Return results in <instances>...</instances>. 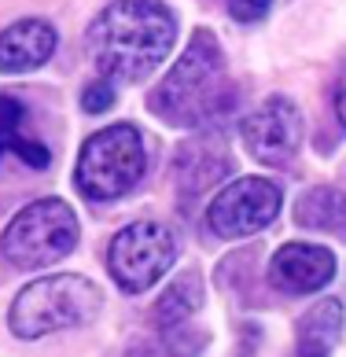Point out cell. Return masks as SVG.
Masks as SVG:
<instances>
[{
  "label": "cell",
  "instance_id": "cell-14",
  "mask_svg": "<svg viewBox=\"0 0 346 357\" xmlns=\"http://www.w3.org/2000/svg\"><path fill=\"white\" fill-rule=\"evenodd\" d=\"M206 335L195 332L188 324H158V332H151L144 342L133 347V357H199Z\"/></svg>",
  "mask_w": 346,
  "mask_h": 357
},
{
  "label": "cell",
  "instance_id": "cell-2",
  "mask_svg": "<svg viewBox=\"0 0 346 357\" xmlns=\"http://www.w3.org/2000/svg\"><path fill=\"white\" fill-rule=\"evenodd\" d=\"M232 107L225 52L210 30H199L151 96V111L170 126H203Z\"/></svg>",
  "mask_w": 346,
  "mask_h": 357
},
{
  "label": "cell",
  "instance_id": "cell-9",
  "mask_svg": "<svg viewBox=\"0 0 346 357\" xmlns=\"http://www.w3.org/2000/svg\"><path fill=\"white\" fill-rule=\"evenodd\" d=\"M269 276L287 295H313V291L331 284V276H336V255L317 243H284L273 255Z\"/></svg>",
  "mask_w": 346,
  "mask_h": 357
},
{
  "label": "cell",
  "instance_id": "cell-4",
  "mask_svg": "<svg viewBox=\"0 0 346 357\" xmlns=\"http://www.w3.org/2000/svg\"><path fill=\"white\" fill-rule=\"evenodd\" d=\"M148 169V151L137 126H107L92 133L77 155V192L92 203H107L133 192Z\"/></svg>",
  "mask_w": 346,
  "mask_h": 357
},
{
  "label": "cell",
  "instance_id": "cell-17",
  "mask_svg": "<svg viewBox=\"0 0 346 357\" xmlns=\"http://www.w3.org/2000/svg\"><path fill=\"white\" fill-rule=\"evenodd\" d=\"M114 100H118V89H114V82H107V77L85 85V92H82V107L89 114H103L107 107H114Z\"/></svg>",
  "mask_w": 346,
  "mask_h": 357
},
{
  "label": "cell",
  "instance_id": "cell-15",
  "mask_svg": "<svg viewBox=\"0 0 346 357\" xmlns=\"http://www.w3.org/2000/svg\"><path fill=\"white\" fill-rule=\"evenodd\" d=\"M203 306V276L199 273H181L155 302V321L158 324H181L195 317V310Z\"/></svg>",
  "mask_w": 346,
  "mask_h": 357
},
{
  "label": "cell",
  "instance_id": "cell-18",
  "mask_svg": "<svg viewBox=\"0 0 346 357\" xmlns=\"http://www.w3.org/2000/svg\"><path fill=\"white\" fill-rule=\"evenodd\" d=\"M273 0H229V15L236 22H258L269 15Z\"/></svg>",
  "mask_w": 346,
  "mask_h": 357
},
{
  "label": "cell",
  "instance_id": "cell-13",
  "mask_svg": "<svg viewBox=\"0 0 346 357\" xmlns=\"http://www.w3.org/2000/svg\"><path fill=\"white\" fill-rule=\"evenodd\" d=\"M295 221L302 229L313 232H331V236H346V195L339 188H310L295 203Z\"/></svg>",
  "mask_w": 346,
  "mask_h": 357
},
{
  "label": "cell",
  "instance_id": "cell-3",
  "mask_svg": "<svg viewBox=\"0 0 346 357\" xmlns=\"http://www.w3.org/2000/svg\"><path fill=\"white\" fill-rule=\"evenodd\" d=\"M100 306H103V295L92 280L74 273H56L19 291L15 302H11L8 324L19 339H41L48 332L96 321Z\"/></svg>",
  "mask_w": 346,
  "mask_h": 357
},
{
  "label": "cell",
  "instance_id": "cell-6",
  "mask_svg": "<svg viewBox=\"0 0 346 357\" xmlns=\"http://www.w3.org/2000/svg\"><path fill=\"white\" fill-rule=\"evenodd\" d=\"M177 261V240L158 221H133L114 232L107 247V269L126 295L148 291L158 276H166Z\"/></svg>",
  "mask_w": 346,
  "mask_h": 357
},
{
  "label": "cell",
  "instance_id": "cell-20",
  "mask_svg": "<svg viewBox=\"0 0 346 357\" xmlns=\"http://www.w3.org/2000/svg\"><path fill=\"white\" fill-rule=\"evenodd\" d=\"M336 114H339V122L346 126V82H343L339 92H336Z\"/></svg>",
  "mask_w": 346,
  "mask_h": 357
},
{
  "label": "cell",
  "instance_id": "cell-16",
  "mask_svg": "<svg viewBox=\"0 0 346 357\" xmlns=\"http://www.w3.org/2000/svg\"><path fill=\"white\" fill-rule=\"evenodd\" d=\"M22 122H26L22 103L15 96H0V155L22 140Z\"/></svg>",
  "mask_w": 346,
  "mask_h": 357
},
{
  "label": "cell",
  "instance_id": "cell-19",
  "mask_svg": "<svg viewBox=\"0 0 346 357\" xmlns=\"http://www.w3.org/2000/svg\"><path fill=\"white\" fill-rule=\"evenodd\" d=\"M15 155L22 158L26 166H33V169H45V166L52 162V155H48L45 144H41V140H26V137L15 144Z\"/></svg>",
  "mask_w": 346,
  "mask_h": 357
},
{
  "label": "cell",
  "instance_id": "cell-7",
  "mask_svg": "<svg viewBox=\"0 0 346 357\" xmlns=\"http://www.w3.org/2000/svg\"><path fill=\"white\" fill-rule=\"evenodd\" d=\"M276 214H280V188L265 177H239L218 192L206 210V225L221 240H243L273 225Z\"/></svg>",
  "mask_w": 346,
  "mask_h": 357
},
{
  "label": "cell",
  "instance_id": "cell-1",
  "mask_svg": "<svg viewBox=\"0 0 346 357\" xmlns=\"http://www.w3.org/2000/svg\"><path fill=\"white\" fill-rule=\"evenodd\" d=\"M177 19L163 0H114L85 33L89 59L107 82H144L170 56Z\"/></svg>",
  "mask_w": 346,
  "mask_h": 357
},
{
  "label": "cell",
  "instance_id": "cell-10",
  "mask_svg": "<svg viewBox=\"0 0 346 357\" xmlns=\"http://www.w3.org/2000/svg\"><path fill=\"white\" fill-rule=\"evenodd\" d=\"M56 45H59V33L52 22L45 19L11 22L0 33V74H30L37 67H45Z\"/></svg>",
  "mask_w": 346,
  "mask_h": 357
},
{
  "label": "cell",
  "instance_id": "cell-5",
  "mask_svg": "<svg viewBox=\"0 0 346 357\" xmlns=\"http://www.w3.org/2000/svg\"><path fill=\"white\" fill-rule=\"evenodd\" d=\"M77 247V218L63 199H37L8 221L0 250L19 269L56 266Z\"/></svg>",
  "mask_w": 346,
  "mask_h": 357
},
{
  "label": "cell",
  "instance_id": "cell-12",
  "mask_svg": "<svg viewBox=\"0 0 346 357\" xmlns=\"http://www.w3.org/2000/svg\"><path fill=\"white\" fill-rule=\"evenodd\" d=\"M339 335H343V306L336 298H321L299 321L295 357H331Z\"/></svg>",
  "mask_w": 346,
  "mask_h": 357
},
{
  "label": "cell",
  "instance_id": "cell-8",
  "mask_svg": "<svg viewBox=\"0 0 346 357\" xmlns=\"http://www.w3.org/2000/svg\"><path fill=\"white\" fill-rule=\"evenodd\" d=\"M243 144L262 166H284L295 158L302 144V114L291 100L273 96L243 118Z\"/></svg>",
  "mask_w": 346,
  "mask_h": 357
},
{
  "label": "cell",
  "instance_id": "cell-11",
  "mask_svg": "<svg viewBox=\"0 0 346 357\" xmlns=\"http://www.w3.org/2000/svg\"><path fill=\"white\" fill-rule=\"evenodd\" d=\"M232 169L229 151L221 148L218 137H199L177 148V158H173V177H177V188L184 195H203L214 184H221Z\"/></svg>",
  "mask_w": 346,
  "mask_h": 357
}]
</instances>
